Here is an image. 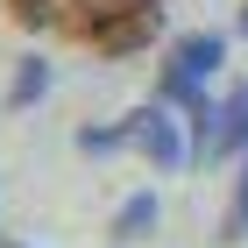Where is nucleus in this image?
<instances>
[{"mask_svg":"<svg viewBox=\"0 0 248 248\" xmlns=\"http://www.w3.org/2000/svg\"><path fill=\"white\" fill-rule=\"evenodd\" d=\"M177 114H185V107H170V99L135 107V114H128V149H142L156 170H185L199 149L185 142V128H191V121H177Z\"/></svg>","mask_w":248,"mask_h":248,"instance_id":"obj_1","label":"nucleus"},{"mask_svg":"<svg viewBox=\"0 0 248 248\" xmlns=\"http://www.w3.org/2000/svg\"><path fill=\"white\" fill-rule=\"evenodd\" d=\"M241 149H248V85H234L227 107H220V121H213V156H206V163L241 156Z\"/></svg>","mask_w":248,"mask_h":248,"instance_id":"obj_2","label":"nucleus"},{"mask_svg":"<svg viewBox=\"0 0 248 248\" xmlns=\"http://www.w3.org/2000/svg\"><path fill=\"white\" fill-rule=\"evenodd\" d=\"M149 227H156V191H135V199H121V213H114V241H142Z\"/></svg>","mask_w":248,"mask_h":248,"instance_id":"obj_3","label":"nucleus"},{"mask_svg":"<svg viewBox=\"0 0 248 248\" xmlns=\"http://www.w3.org/2000/svg\"><path fill=\"white\" fill-rule=\"evenodd\" d=\"M43 93H50V71H43V64L29 57V64H21V71H15V93H7V107H36Z\"/></svg>","mask_w":248,"mask_h":248,"instance_id":"obj_4","label":"nucleus"},{"mask_svg":"<svg viewBox=\"0 0 248 248\" xmlns=\"http://www.w3.org/2000/svg\"><path fill=\"white\" fill-rule=\"evenodd\" d=\"M227 241H248V149H241V177H234V206H227Z\"/></svg>","mask_w":248,"mask_h":248,"instance_id":"obj_5","label":"nucleus"},{"mask_svg":"<svg viewBox=\"0 0 248 248\" xmlns=\"http://www.w3.org/2000/svg\"><path fill=\"white\" fill-rule=\"evenodd\" d=\"M78 149H85V156H114V149H128V121H121V128H78Z\"/></svg>","mask_w":248,"mask_h":248,"instance_id":"obj_6","label":"nucleus"},{"mask_svg":"<svg viewBox=\"0 0 248 248\" xmlns=\"http://www.w3.org/2000/svg\"><path fill=\"white\" fill-rule=\"evenodd\" d=\"M0 248H29V241H0Z\"/></svg>","mask_w":248,"mask_h":248,"instance_id":"obj_7","label":"nucleus"},{"mask_svg":"<svg viewBox=\"0 0 248 248\" xmlns=\"http://www.w3.org/2000/svg\"><path fill=\"white\" fill-rule=\"evenodd\" d=\"M241 36H248V7H241Z\"/></svg>","mask_w":248,"mask_h":248,"instance_id":"obj_8","label":"nucleus"}]
</instances>
